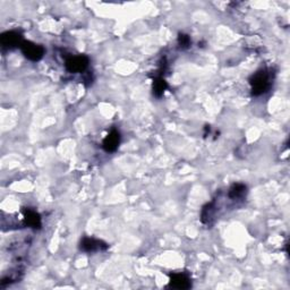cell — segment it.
Returning a JSON list of instances; mask_svg holds the SVG:
<instances>
[{
  "label": "cell",
  "instance_id": "1",
  "mask_svg": "<svg viewBox=\"0 0 290 290\" xmlns=\"http://www.w3.org/2000/svg\"><path fill=\"white\" fill-rule=\"evenodd\" d=\"M252 86V93L254 95H261L270 89L271 82H270V74L266 71L256 72L254 75L249 79Z\"/></svg>",
  "mask_w": 290,
  "mask_h": 290
},
{
  "label": "cell",
  "instance_id": "2",
  "mask_svg": "<svg viewBox=\"0 0 290 290\" xmlns=\"http://www.w3.org/2000/svg\"><path fill=\"white\" fill-rule=\"evenodd\" d=\"M89 58L86 56H83V54H79V56H71L66 59L65 67L69 73H73V74H76V73H83L89 66Z\"/></svg>",
  "mask_w": 290,
  "mask_h": 290
},
{
  "label": "cell",
  "instance_id": "3",
  "mask_svg": "<svg viewBox=\"0 0 290 290\" xmlns=\"http://www.w3.org/2000/svg\"><path fill=\"white\" fill-rule=\"evenodd\" d=\"M21 50L24 56L32 61H39L45 54V48L31 41H24L22 43Z\"/></svg>",
  "mask_w": 290,
  "mask_h": 290
},
{
  "label": "cell",
  "instance_id": "4",
  "mask_svg": "<svg viewBox=\"0 0 290 290\" xmlns=\"http://www.w3.org/2000/svg\"><path fill=\"white\" fill-rule=\"evenodd\" d=\"M0 42L3 48H8V49H13V48H17L22 46V43L24 42L23 36L21 33L16 31H7L2 33L0 36Z\"/></svg>",
  "mask_w": 290,
  "mask_h": 290
},
{
  "label": "cell",
  "instance_id": "5",
  "mask_svg": "<svg viewBox=\"0 0 290 290\" xmlns=\"http://www.w3.org/2000/svg\"><path fill=\"white\" fill-rule=\"evenodd\" d=\"M108 245L105 244L104 241L94 239V238H83V240L80 241V249L87 253H93L98 251H104L107 249Z\"/></svg>",
  "mask_w": 290,
  "mask_h": 290
},
{
  "label": "cell",
  "instance_id": "6",
  "mask_svg": "<svg viewBox=\"0 0 290 290\" xmlns=\"http://www.w3.org/2000/svg\"><path fill=\"white\" fill-rule=\"evenodd\" d=\"M192 286L190 279L186 273H172L170 274V285L169 287L176 289H188Z\"/></svg>",
  "mask_w": 290,
  "mask_h": 290
},
{
  "label": "cell",
  "instance_id": "7",
  "mask_svg": "<svg viewBox=\"0 0 290 290\" xmlns=\"http://www.w3.org/2000/svg\"><path fill=\"white\" fill-rule=\"evenodd\" d=\"M120 143V134L118 131L113 130L109 133L107 137L104 139L102 146H104L105 151L107 152H115L118 149Z\"/></svg>",
  "mask_w": 290,
  "mask_h": 290
},
{
  "label": "cell",
  "instance_id": "8",
  "mask_svg": "<svg viewBox=\"0 0 290 290\" xmlns=\"http://www.w3.org/2000/svg\"><path fill=\"white\" fill-rule=\"evenodd\" d=\"M25 215V221H26V225L31 228L39 229L41 228V216L38 213V212L34 210H31V209H26L24 212Z\"/></svg>",
  "mask_w": 290,
  "mask_h": 290
},
{
  "label": "cell",
  "instance_id": "9",
  "mask_svg": "<svg viewBox=\"0 0 290 290\" xmlns=\"http://www.w3.org/2000/svg\"><path fill=\"white\" fill-rule=\"evenodd\" d=\"M246 190H247V187H246V185H244V184H240V183L234 184L228 190V197L231 200L241 199V197L245 196Z\"/></svg>",
  "mask_w": 290,
  "mask_h": 290
},
{
  "label": "cell",
  "instance_id": "10",
  "mask_svg": "<svg viewBox=\"0 0 290 290\" xmlns=\"http://www.w3.org/2000/svg\"><path fill=\"white\" fill-rule=\"evenodd\" d=\"M167 82L164 80L162 77L159 76L154 79L153 83V94L156 95L157 98H160L161 95L163 94V92L167 89Z\"/></svg>",
  "mask_w": 290,
  "mask_h": 290
},
{
  "label": "cell",
  "instance_id": "11",
  "mask_svg": "<svg viewBox=\"0 0 290 290\" xmlns=\"http://www.w3.org/2000/svg\"><path fill=\"white\" fill-rule=\"evenodd\" d=\"M178 43L179 46H181V48H183V49H186V48H188L190 46V43H192V41H190V38L187 34H179L178 36Z\"/></svg>",
  "mask_w": 290,
  "mask_h": 290
}]
</instances>
